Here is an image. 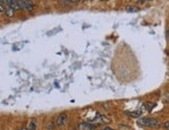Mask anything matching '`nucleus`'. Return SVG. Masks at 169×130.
<instances>
[{"instance_id":"2eb2a0df","label":"nucleus","mask_w":169,"mask_h":130,"mask_svg":"<svg viewBox=\"0 0 169 130\" xmlns=\"http://www.w3.org/2000/svg\"><path fill=\"white\" fill-rule=\"evenodd\" d=\"M168 35H169V29H168Z\"/></svg>"},{"instance_id":"39448f33","label":"nucleus","mask_w":169,"mask_h":130,"mask_svg":"<svg viewBox=\"0 0 169 130\" xmlns=\"http://www.w3.org/2000/svg\"><path fill=\"white\" fill-rule=\"evenodd\" d=\"M7 2L8 6H10L14 10H18L21 8V7H20V5H19L18 0H7Z\"/></svg>"},{"instance_id":"f257e3e1","label":"nucleus","mask_w":169,"mask_h":130,"mask_svg":"<svg viewBox=\"0 0 169 130\" xmlns=\"http://www.w3.org/2000/svg\"><path fill=\"white\" fill-rule=\"evenodd\" d=\"M138 124L145 127H151V128H159L160 122L157 119L153 118H142L138 120Z\"/></svg>"},{"instance_id":"6e6552de","label":"nucleus","mask_w":169,"mask_h":130,"mask_svg":"<svg viewBox=\"0 0 169 130\" xmlns=\"http://www.w3.org/2000/svg\"><path fill=\"white\" fill-rule=\"evenodd\" d=\"M37 129V123L35 120H31L28 125V130H36Z\"/></svg>"},{"instance_id":"4468645a","label":"nucleus","mask_w":169,"mask_h":130,"mask_svg":"<svg viewBox=\"0 0 169 130\" xmlns=\"http://www.w3.org/2000/svg\"><path fill=\"white\" fill-rule=\"evenodd\" d=\"M19 130H26V129H24V128H21V129H19Z\"/></svg>"},{"instance_id":"f03ea898","label":"nucleus","mask_w":169,"mask_h":130,"mask_svg":"<svg viewBox=\"0 0 169 130\" xmlns=\"http://www.w3.org/2000/svg\"><path fill=\"white\" fill-rule=\"evenodd\" d=\"M18 2H19V5L21 8L27 10V12H31V10H33V5L29 0H18Z\"/></svg>"},{"instance_id":"9d476101","label":"nucleus","mask_w":169,"mask_h":130,"mask_svg":"<svg viewBox=\"0 0 169 130\" xmlns=\"http://www.w3.org/2000/svg\"><path fill=\"white\" fill-rule=\"evenodd\" d=\"M137 10H137V8L136 7H133V6H127V12H137Z\"/></svg>"},{"instance_id":"0eeeda50","label":"nucleus","mask_w":169,"mask_h":130,"mask_svg":"<svg viewBox=\"0 0 169 130\" xmlns=\"http://www.w3.org/2000/svg\"><path fill=\"white\" fill-rule=\"evenodd\" d=\"M127 114L128 115H131V117L138 118V117H140V115H142V112H141V111H127Z\"/></svg>"},{"instance_id":"7ed1b4c3","label":"nucleus","mask_w":169,"mask_h":130,"mask_svg":"<svg viewBox=\"0 0 169 130\" xmlns=\"http://www.w3.org/2000/svg\"><path fill=\"white\" fill-rule=\"evenodd\" d=\"M68 122V115L66 114H61L56 119V126L58 127H63L65 126Z\"/></svg>"},{"instance_id":"9b49d317","label":"nucleus","mask_w":169,"mask_h":130,"mask_svg":"<svg viewBox=\"0 0 169 130\" xmlns=\"http://www.w3.org/2000/svg\"><path fill=\"white\" fill-rule=\"evenodd\" d=\"M164 128H165V129H167V130H169V122H166V123L164 124Z\"/></svg>"},{"instance_id":"20e7f679","label":"nucleus","mask_w":169,"mask_h":130,"mask_svg":"<svg viewBox=\"0 0 169 130\" xmlns=\"http://www.w3.org/2000/svg\"><path fill=\"white\" fill-rule=\"evenodd\" d=\"M95 128H96L95 125H93V124L89 122H82L78 125L79 130H95Z\"/></svg>"},{"instance_id":"f8f14e48","label":"nucleus","mask_w":169,"mask_h":130,"mask_svg":"<svg viewBox=\"0 0 169 130\" xmlns=\"http://www.w3.org/2000/svg\"><path fill=\"white\" fill-rule=\"evenodd\" d=\"M64 1H67V2H77L79 0H64Z\"/></svg>"},{"instance_id":"423d86ee","label":"nucleus","mask_w":169,"mask_h":130,"mask_svg":"<svg viewBox=\"0 0 169 130\" xmlns=\"http://www.w3.org/2000/svg\"><path fill=\"white\" fill-rule=\"evenodd\" d=\"M111 122V119L107 117V115H100L98 118H97V120L95 121V123L97 124H109Z\"/></svg>"},{"instance_id":"1a4fd4ad","label":"nucleus","mask_w":169,"mask_h":130,"mask_svg":"<svg viewBox=\"0 0 169 130\" xmlns=\"http://www.w3.org/2000/svg\"><path fill=\"white\" fill-rule=\"evenodd\" d=\"M154 106H156L154 103H146V109H147L148 111H151V109H153Z\"/></svg>"},{"instance_id":"ddd939ff","label":"nucleus","mask_w":169,"mask_h":130,"mask_svg":"<svg viewBox=\"0 0 169 130\" xmlns=\"http://www.w3.org/2000/svg\"><path fill=\"white\" fill-rule=\"evenodd\" d=\"M102 130H114V129H112V128H105V129H102Z\"/></svg>"}]
</instances>
